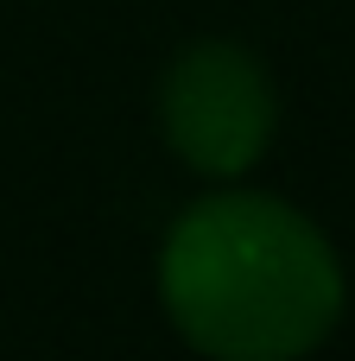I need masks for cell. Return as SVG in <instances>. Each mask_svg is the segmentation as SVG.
Wrapping results in <instances>:
<instances>
[{
	"instance_id": "1",
	"label": "cell",
	"mask_w": 355,
	"mask_h": 361,
	"mask_svg": "<svg viewBox=\"0 0 355 361\" xmlns=\"http://www.w3.org/2000/svg\"><path fill=\"white\" fill-rule=\"evenodd\" d=\"M159 305L197 355L292 361L343 324L349 279L305 209L267 190H216L165 228Z\"/></svg>"
},
{
	"instance_id": "2",
	"label": "cell",
	"mask_w": 355,
	"mask_h": 361,
	"mask_svg": "<svg viewBox=\"0 0 355 361\" xmlns=\"http://www.w3.org/2000/svg\"><path fill=\"white\" fill-rule=\"evenodd\" d=\"M159 127L178 165L222 184L248 178L279 127L267 63L235 38H191L159 76Z\"/></svg>"
}]
</instances>
